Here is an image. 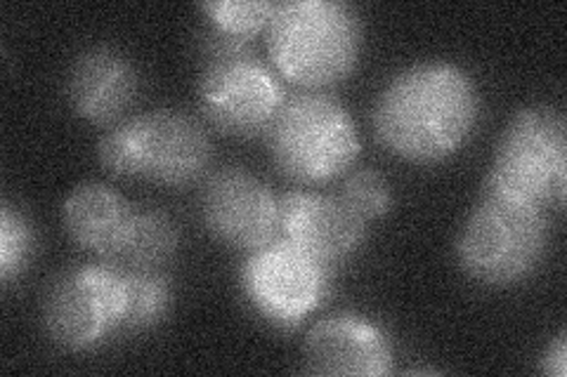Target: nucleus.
Here are the masks:
<instances>
[{
    "mask_svg": "<svg viewBox=\"0 0 567 377\" xmlns=\"http://www.w3.org/2000/svg\"><path fill=\"white\" fill-rule=\"evenodd\" d=\"M279 233L327 266L358 253L367 222L341 196L289 191L279 199Z\"/></svg>",
    "mask_w": 567,
    "mask_h": 377,
    "instance_id": "9b49d317",
    "label": "nucleus"
},
{
    "mask_svg": "<svg viewBox=\"0 0 567 377\" xmlns=\"http://www.w3.org/2000/svg\"><path fill=\"white\" fill-rule=\"evenodd\" d=\"M199 210L213 237L246 253L279 237V199L248 170L213 172L202 189Z\"/></svg>",
    "mask_w": 567,
    "mask_h": 377,
    "instance_id": "9d476101",
    "label": "nucleus"
},
{
    "mask_svg": "<svg viewBox=\"0 0 567 377\" xmlns=\"http://www.w3.org/2000/svg\"><path fill=\"white\" fill-rule=\"evenodd\" d=\"M265 33L277 74L300 87L341 83L360 60V17L339 0L279 3Z\"/></svg>",
    "mask_w": 567,
    "mask_h": 377,
    "instance_id": "f03ea898",
    "label": "nucleus"
},
{
    "mask_svg": "<svg viewBox=\"0 0 567 377\" xmlns=\"http://www.w3.org/2000/svg\"><path fill=\"white\" fill-rule=\"evenodd\" d=\"M137 71L116 48L95 45L74 60L66 76L71 112L93 125H116L137 95Z\"/></svg>",
    "mask_w": 567,
    "mask_h": 377,
    "instance_id": "ddd939ff",
    "label": "nucleus"
},
{
    "mask_svg": "<svg viewBox=\"0 0 567 377\" xmlns=\"http://www.w3.org/2000/svg\"><path fill=\"white\" fill-rule=\"evenodd\" d=\"M542 373L554 375V377H565L567 373V337L560 331L551 343L546 345L542 354Z\"/></svg>",
    "mask_w": 567,
    "mask_h": 377,
    "instance_id": "aec40b11",
    "label": "nucleus"
},
{
    "mask_svg": "<svg viewBox=\"0 0 567 377\" xmlns=\"http://www.w3.org/2000/svg\"><path fill=\"white\" fill-rule=\"evenodd\" d=\"M97 156L114 177L185 187L206 175L213 149L192 116L158 109L112 125L100 139Z\"/></svg>",
    "mask_w": 567,
    "mask_h": 377,
    "instance_id": "7ed1b4c3",
    "label": "nucleus"
},
{
    "mask_svg": "<svg viewBox=\"0 0 567 377\" xmlns=\"http://www.w3.org/2000/svg\"><path fill=\"white\" fill-rule=\"evenodd\" d=\"M181 243L175 222L162 210H135L126 245L112 262L123 269H158L166 264Z\"/></svg>",
    "mask_w": 567,
    "mask_h": 377,
    "instance_id": "2eb2a0df",
    "label": "nucleus"
},
{
    "mask_svg": "<svg viewBox=\"0 0 567 377\" xmlns=\"http://www.w3.org/2000/svg\"><path fill=\"white\" fill-rule=\"evenodd\" d=\"M275 166L298 185H324L360 156V137L346 106L322 93L284 100L268 133Z\"/></svg>",
    "mask_w": 567,
    "mask_h": 377,
    "instance_id": "39448f33",
    "label": "nucleus"
},
{
    "mask_svg": "<svg viewBox=\"0 0 567 377\" xmlns=\"http://www.w3.org/2000/svg\"><path fill=\"white\" fill-rule=\"evenodd\" d=\"M546 241L544 208L483 191V201L458 231L456 260L468 279L489 289H511L535 274Z\"/></svg>",
    "mask_w": 567,
    "mask_h": 377,
    "instance_id": "20e7f679",
    "label": "nucleus"
},
{
    "mask_svg": "<svg viewBox=\"0 0 567 377\" xmlns=\"http://www.w3.org/2000/svg\"><path fill=\"white\" fill-rule=\"evenodd\" d=\"M43 328L66 352H91L123 331V276L112 262L69 269L48 285Z\"/></svg>",
    "mask_w": 567,
    "mask_h": 377,
    "instance_id": "6e6552de",
    "label": "nucleus"
},
{
    "mask_svg": "<svg viewBox=\"0 0 567 377\" xmlns=\"http://www.w3.org/2000/svg\"><path fill=\"white\" fill-rule=\"evenodd\" d=\"M341 199L358 212L364 222H369L388 214L390 206H393V191H390L388 179L381 172L371 168H360L343 179Z\"/></svg>",
    "mask_w": 567,
    "mask_h": 377,
    "instance_id": "6ab92c4d",
    "label": "nucleus"
},
{
    "mask_svg": "<svg viewBox=\"0 0 567 377\" xmlns=\"http://www.w3.org/2000/svg\"><path fill=\"white\" fill-rule=\"evenodd\" d=\"M123 331H147L171 310V283L158 269H123Z\"/></svg>",
    "mask_w": 567,
    "mask_h": 377,
    "instance_id": "dca6fc26",
    "label": "nucleus"
},
{
    "mask_svg": "<svg viewBox=\"0 0 567 377\" xmlns=\"http://www.w3.org/2000/svg\"><path fill=\"white\" fill-rule=\"evenodd\" d=\"M241 289L260 318L289 331L322 304L329 266L293 243L275 239L248 253L241 266Z\"/></svg>",
    "mask_w": 567,
    "mask_h": 377,
    "instance_id": "1a4fd4ad",
    "label": "nucleus"
},
{
    "mask_svg": "<svg viewBox=\"0 0 567 377\" xmlns=\"http://www.w3.org/2000/svg\"><path fill=\"white\" fill-rule=\"evenodd\" d=\"M567 125L554 106H525L506 125L485 179V191L539 208L565 203Z\"/></svg>",
    "mask_w": 567,
    "mask_h": 377,
    "instance_id": "423d86ee",
    "label": "nucleus"
},
{
    "mask_svg": "<svg viewBox=\"0 0 567 377\" xmlns=\"http://www.w3.org/2000/svg\"><path fill=\"white\" fill-rule=\"evenodd\" d=\"M35 237L22 210L8 201L0 208V281L6 285L20 279L33 258Z\"/></svg>",
    "mask_w": 567,
    "mask_h": 377,
    "instance_id": "a211bd4d",
    "label": "nucleus"
},
{
    "mask_svg": "<svg viewBox=\"0 0 567 377\" xmlns=\"http://www.w3.org/2000/svg\"><path fill=\"white\" fill-rule=\"evenodd\" d=\"M199 8L213 31L227 35V39L248 41L268 31L279 3H265V0H258V3H251V0H213V3H202Z\"/></svg>",
    "mask_w": 567,
    "mask_h": 377,
    "instance_id": "f3484780",
    "label": "nucleus"
},
{
    "mask_svg": "<svg viewBox=\"0 0 567 377\" xmlns=\"http://www.w3.org/2000/svg\"><path fill=\"white\" fill-rule=\"evenodd\" d=\"M481 118V90L452 62H419L390 78L377 97L374 133L381 145L419 166L454 156Z\"/></svg>",
    "mask_w": 567,
    "mask_h": 377,
    "instance_id": "f257e3e1",
    "label": "nucleus"
},
{
    "mask_svg": "<svg viewBox=\"0 0 567 377\" xmlns=\"http://www.w3.org/2000/svg\"><path fill=\"white\" fill-rule=\"evenodd\" d=\"M308 373L324 377H381L393 370V347L385 331L360 314L317 321L306 335Z\"/></svg>",
    "mask_w": 567,
    "mask_h": 377,
    "instance_id": "f8f14e48",
    "label": "nucleus"
},
{
    "mask_svg": "<svg viewBox=\"0 0 567 377\" xmlns=\"http://www.w3.org/2000/svg\"><path fill=\"white\" fill-rule=\"evenodd\" d=\"M213 35L216 39H208L206 69L199 81L204 118L223 135H268L287 100L279 78L246 41L216 31Z\"/></svg>",
    "mask_w": 567,
    "mask_h": 377,
    "instance_id": "0eeeda50",
    "label": "nucleus"
},
{
    "mask_svg": "<svg viewBox=\"0 0 567 377\" xmlns=\"http://www.w3.org/2000/svg\"><path fill=\"white\" fill-rule=\"evenodd\" d=\"M135 208L102 182L79 185L62 206V224L69 239L102 262H114L133 227Z\"/></svg>",
    "mask_w": 567,
    "mask_h": 377,
    "instance_id": "4468645a",
    "label": "nucleus"
}]
</instances>
